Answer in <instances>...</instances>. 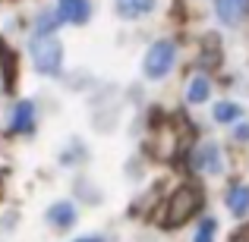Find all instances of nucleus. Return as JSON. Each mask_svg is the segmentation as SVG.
I'll list each match as a JSON object with an SVG mask.
<instances>
[{"mask_svg": "<svg viewBox=\"0 0 249 242\" xmlns=\"http://www.w3.org/2000/svg\"><path fill=\"white\" fill-rule=\"evenodd\" d=\"M29 57H32V63H35L38 73L57 76V73H60V66H63V44L57 41V35L41 32V35H35L29 41Z\"/></svg>", "mask_w": 249, "mask_h": 242, "instance_id": "obj_1", "label": "nucleus"}, {"mask_svg": "<svg viewBox=\"0 0 249 242\" xmlns=\"http://www.w3.org/2000/svg\"><path fill=\"white\" fill-rule=\"evenodd\" d=\"M202 205V192L193 186H180L167 201V214H164V224L167 226H183L186 220H193V214L199 211Z\"/></svg>", "mask_w": 249, "mask_h": 242, "instance_id": "obj_2", "label": "nucleus"}, {"mask_svg": "<svg viewBox=\"0 0 249 242\" xmlns=\"http://www.w3.org/2000/svg\"><path fill=\"white\" fill-rule=\"evenodd\" d=\"M174 66H177V44L174 41H155L145 50V60H142L145 79H164Z\"/></svg>", "mask_w": 249, "mask_h": 242, "instance_id": "obj_3", "label": "nucleus"}, {"mask_svg": "<svg viewBox=\"0 0 249 242\" xmlns=\"http://www.w3.org/2000/svg\"><path fill=\"white\" fill-rule=\"evenodd\" d=\"M193 170H199V173H221V170H224L221 148L214 145V142H202L193 151Z\"/></svg>", "mask_w": 249, "mask_h": 242, "instance_id": "obj_4", "label": "nucleus"}, {"mask_svg": "<svg viewBox=\"0 0 249 242\" xmlns=\"http://www.w3.org/2000/svg\"><path fill=\"white\" fill-rule=\"evenodd\" d=\"M89 16H91L89 0H57V19L60 22L82 25V22H89Z\"/></svg>", "mask_w": 249, "mask_h": 242, "instance_id": "obj_5", "label": "nucleus"}, {"mask_svg": "<svg viewBox=\"0 0 249 242\" xmlns=\"http://www.w3.org/2000/svg\"><path fill=\"white\" fill-rule=\"evenodd\" d=\"M214 13L224 25H237L249 13V0H214Z\"/></svg>", "mask_w": 249, "mask_h": 242, "instance_id": "obj_6", "label": "nucleus"}, {"mask_svg": "<svg viewBox=\"0 0 249 242\" xmlns=\"http://www.w3.org/2000/svg\"><path fill=\"white\" fill-rule=\"evenodd\" d=\"M155 3H158V0H114V10H117V16H123V19H142L155 10Z\"/></svg>", "mask_w": 249, "mask_h": 242, "instance_id": "obj_7", "label": "nucleus"}, {"mask_svg": "<svg viewBox=\"0 0 249 242\" xmlns=\"http://www.w3.org/2000/svg\"><path fill=\"white\" fill-rule=\"evenodd\" d=\"M32 126H35V107H32V101L16 104L13 120H10V132H32Z\"/></svg>", "mask_w": 249, "mask_h": 242, "instance_id": "obj_8", "label": "nucleus"}, {"mask_svg": "<svg viewBox=\"0 0 249 242\" xmlns=\"http://www.w3.org/2000/svg\"><path fill=\"white\" fill-rule=\"evenodd\" d=\"M227 208L233 217H246L249 214V186H231L227 189Z\"/></svg>", "mask_w": 249, "mask_h": 242, "instance_id": "obj_9", "label": "nucleus"}, {"mask_svg": "<svg viewBox=\"0 0 249 242\" xmlns=\"http://www.w3.org/2000/svg\"><path fill=\"white\" fill-rule=\"evenodd\" d=\"M76 217H79V214H76V208L70 205V201H57L54 208H48V220L54 226H63V230H67V226H73Z\"/></svg>", "mask_w": 249, "mask_h": 242, "instance_id": "obj_10", "label": "nucleus"}, {"mask_svg": "<svg viewBox=\"0 0 249 242\" xmlns=\"http://www.w3.org/2000/svg\"><path fill=\"white\" fill-rule=\"evenodd\" d=\"M208 95H212V82H208L205 76H196V79L189 82V88H186V101L189 104H202V101H208Z\"/></svg>", "mask_w": 249, "mask_h": 242, "instance_id": "obj_11", "label": "nucleus"}, {"mask_svg": "<svg viewBox=\"0 0 249 242\" xmlns=\"http://www.w3.org/2000/svg\"><path fill=\"white\" fill-rule=\"evenodd\" d=\"M240 113H243V107H240V104H233V101L214 104V120H218V123H233Z\"/></svg>", "mask_w": 249, "mask_h": 242, "instance_id": "obj_12", "label": "nucleus"}, {"mask_svg": "<svg viewBox=\"0 0 249 242\" xmlns=\"http://www.w3.org/2000/svg\"><path fill=\"white\" fill-rule=\"evenodd\" d=\"M214 230H218V224H214L212 217H205V220H202V226H199V233H196V239H193V242H214Z\"/></svg>", "mask_w": 249, "mask_h": 242, "instance_id": "obj_13", "label": "nucleus"}, {"mask_svg": "<svg viewBox=\"0 0 249 242\" xmlns=\"http://www.w3.org/2000/svg\"><path fill=\"white\" fill-rule=\"evenodd\" d=\"M233 139H237V142H249V123H243V126L233 129Z\"/></svg>", "mask_w": 249, "mask_h": 242, "instance_id": "obj_14", "label": "nucleus"}, {"mask_svg": "<svg viewBox=\"0 0 249 242\" xmlns=\"http://www.w3.org/2000/svg\"><path fill=\"white\" fill-rule=\"evenodd\" d=\"M76 242H104V239H98V236H82V239H76Z\"/></svg>", "mask_w": 249, "mask_h": 242, "instance_id": "obj_15", "label": "nucleus"}]
</instances>
